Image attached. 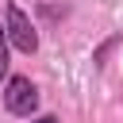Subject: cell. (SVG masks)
Listing matches in <instances>:
<instances>
[{"mask_svg":"<svg viewBox=\"0 0 123 123\" xmlns=\"http://www.w3.org/2000/svg\"><path fill=\"white\" fill-rule=\"evenodd\" d=\"M4 38H8L15 50H23V54H35V46H38L35 23H31V19H27V12H23V8H15V4H8V31H4Z\"/></svg>","mask_w":123,"mask_h":123,"instance_id":"cell-1","label":"cell"},{"mask_svg":"<svg viewBox=\"0 0 123 123\" xmlns=\"http://www.w3.org/2000/svg\"><path fill=\"white\" fill-rule=\"evenodd\" d=\"M4 104H8L12 115H31L38 108V92H35L31 77H12L8 88H4Z\"/></svg>","mask_w":123,"mask_h":123,"instance_id":"cell-2","label":"cell"},{"mask_svg":"<svg viewBox=\"0 0 123 123\" xmlns=\"http://www.w3.org/2000/svg\"><path fill=\"white\" fill-rule=\"evenodd\" d=\"M8 73V38H4V31H0V77Z\"/></svg>","mask_w":123,"mask_h":123,"instance_id":"cell-3","label":"cell"},{"mask_svg":"<svg viewBox=\"0 0 123 123\" xmlns=\"http://www.w3.org/2000/svg\"><path fill=\"white\" fill-rule=\"evenodd\" d=\"M35 123H58V119H54V115H42V119H35Z\"/></svg>","mask_w":123,"mask_h":123,"instance_id":"cell-4","label":"cell"}]
</instances>
